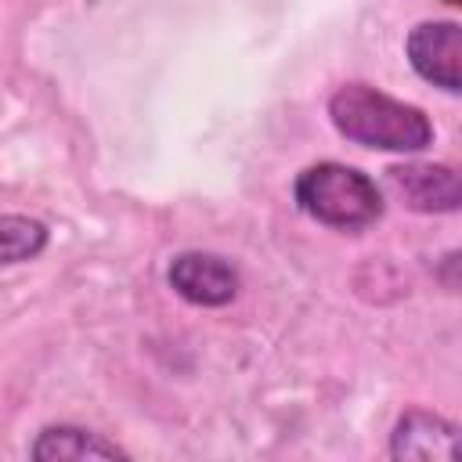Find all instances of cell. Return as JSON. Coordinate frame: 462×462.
Segmentation results:
<instances>
[{
    "label": "cell",
    "instance_id": "cell-1",
    "mask_svg": "<svg viewBox=\"0 0 462 462\" xmlns=\"http://www.w3.org/2000/svg\"><path fill=\"white\" fill-rule=\"evenodd\" d=\"M328 116L336 130L365 148L386 152H422L433 141V126L422 108L404 105L368 83H346L332 94Z\"/></svg>",
    "mask_w": 462,
    "mask_h": 462
},
{
    "label": "cell",
    "instance_id": "cell-2",
    "mask_svg": "<svg viewBox=\"0 0 462 462\" xmlns=\"http://www.w3.org/2000/svg\"><path fill=\"white\" fill-rule=\"evenodd\" d=\"M296 206L325 227L361 231L383 217V195L372 177L343 162H314L296 177Z\"/></svg>",
    "mask_w": 462,
    "mask_h": 462
},
{
    "label": "cell",
    "instance_id": "cell-3",
    "mask_svg": "<svg viewBox=\"0 0 462 462\" xmlns=\"http://www.w3.org/2000/svg\"><path fill=\"white\" fill-rule=\"evenodd\" d=\"M408 61L426 83L448 94H458L462 90V29L455 22L415 25L408 36Z\"/></svg>",
    "mask_w": 462,
    "mask_h": 462
},
{
    "label": "cell",
    "instance_id": "cell-4",
    "mask_svg": "<svg viewBox=\"0 0 462 462\" xmlns=\"http://www.w3.org/2000/svg\"><path fill=\"white\" fill-rule=\"evenodd\" d=\"M390 195L415 213H455L462 202V184L451 166L440 162H404L386 170Z\"/></svg>",
    "mask_w": 462,
    "mask_h": 462
},
{
    "label": "cell",
    "instance_id": "cell-5",
    "mask_svg": "<svg viewBox=\"0 0 462 462\" xmlns=\"http://www.w3.org/2000/svg\"><path fill=\"white\" fill-rule=\"evenodd\" d=\"M166 278L188 303L199 307H224L238 296V271L217 253H180L173 256Z\"/></svg>",
    "mask_w": 462,
    "mask_h": 462
},
{
    "label": "cell",
    "instance_id": "cell-6",
    "mask_svg": "<svg viewBox=\"0 0 462 462\" xmlns=\"http://www.w3.org/2000/svg\"><path fill=\"white\" fill-rule=\"evenodd\" d=\"M390 455L393 458H419V462H430V458L455 462L458 458L455 426L440 415H430V411H408L393 426Z\"/></svg>",
    "mask_w": 462,
    "mask_h": 462
},
{
    "label": "cell",
    "instance_id": "cell-7",
    "mask_svg": "<svg viewBox=\"0 0 462 462\" xmlns=\"http://www.w3.org/2000/svg\"><path fill=\"white\" fill-rule=\"evenodd\" d=\"M126 451L90 430L79 426H47L36 444H32V458L40 462H54V458H123Z\"/></svg>",
    "mask_w": 462,
    "mask_h": 462
},
{
    "label": "cell",
    "instance_id": "cell-8",
    "mask_svg": "<svg viewBox=\"0 0 462 462\" xmlns=\"http://www.w3.org/2000/svg\"><path fill=\"white\" fill-rule=\"evenodd\" d=\"M47 245V227L32 217L4 213L0 217V263H22L40 256Z\"/></svg>",
    "mask_w": 462,
    "mask_h": 462
}]
</instances>
